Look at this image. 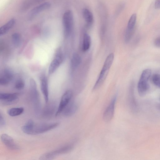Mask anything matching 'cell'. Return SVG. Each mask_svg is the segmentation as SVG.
Segmentation results:
<instances>
[{
    "instance_id": "obj_1",
    "label": "cell",
    "mask_w": 160,
    "mask_h": 160,
    "mask_svg": "<svg viewBox=\"0 0 160 160\" xmlns=\"http://www.w3.org/2000/svg\"><path fill=\"white\" fill-rule=\"evenodd\" d=\"M114 58V54L112 53H110L107 57L98 78L93 86V90L98 89L104 82L108 75Z\"/></svg>"
},
{
    "instance_id": "obj_2",
    "label": "cell",
    "mask_w": 160,
    "mask_h": 160,
    "mask_svg": "<svg viewBox=\"0 0 160 160\" xmlns=\"http://www.w3.org/2000/svg\"><path fill=\"white\" fill-rule=\"evenodd\" d=\"M58 125V122L36 124L34 122L28 127L27 134L37 135L42 133L55 128Z\"/></svg>"
},
{
    "instance_id": "obj_3",
    "label": "cell",
    "mask_w": 160,
    "mask_h": 160,
    "mask_svg": "<svg viewBox=\"0 0 160 160\" xmlns=\"http://www.w3.org/2000/svg\"><path fill=\"white\" fill-rule=\"evenodd\" d=\"M151 72L150 69H146L143 70L141 73L137 87L139 95L141 97L145 96L149 89L148 82Z\"/></svg>"
},
{
    "instance_id": "obj_4",
    "label": "cell",
    "mask_w": 160,
    "mask_h": 160,
    "mask_svg": "<svg viewBox=\"0 0 160 160\" xmlns=\"http://www.w3.org/2000/svg\"><path fill=\"white\" fill-rule=\"evenodd\" d=\"M30 84L31 97L34 112L37 115H39L42 112L40 100L36 83L33 78L30 80Z\"/></svg>"
},
{
    "instance_id": "obj_5",
    "label": "cell",
    "mask_w": 160,
    "mask_h": 160,
    "mask_svg": "<svg viewBox=\"0 0 160 160\" xmlns=\"http://www.w3.org/2000/svg\"><path fill=\"white\" fill-rule=\"evenodd\" d=\"M62 23L64 34L66 38L70 35L73 26V17L72 12L70 10L65 12L62 17Z\"/></svg>"
},
{
    "instance_id": "obj_6",
    "label": "cell",
    "mask_w": 160,
    "mask_h": 160,
    "mask_svg": "<svg viewBox=\"0 0 160 160\" xmlns=\"http://www.w3.org/2000/svg\"><path fill=\"white\" fill-rule=\"evenodd\" d=\"M73 148L72 145H67L55 150L44 153L40 157L39 159L45 160L52 159L59 155L69 152Z\"/></svg>"
},
{
    "instance_id": "obj_7",
    "label": "cell",
    "mask_w": 160,
    "mask_h": 160,
    "mask_svg": "<svg viewBox=\"0 0 160 160\" xmlns=\"http://www.w3.org/2000/svg\"><path fill=\"white\" fill-rule=\"evenodd\" d=\"M73 92L71 90L66 91L62 95L58 108L55 114L57 116L62 113V111L72 100Z\"/></svg>"
},
{
    "instance_id": "obj_8",
    "label": "cell",
    "mask_w": 160,
    "mask_h": 160,
    "mask_svg": "<svg viewBox=\"0 0 160 160\" xmlns=\"http://www.w3.org/2000/svg\"><path fill=\"white\" fill-rule=\"evenodd\" d=\"M19 95L17 93H0V102L1 104L8 105L13 104L18 101Z\"/></svg>"
},
{
    "instance_id": "obj_9",
    "label": "cell",
    "mask_w": 160,
    "mask_h": 160,
    "mask_svg": "<svg viewBox=\"0 0 160 160\" xmlns=\"http://www.w3.org/2000/svg\"><path fill=\"white\" fill-rule=\"evenodd\" d=\"M116 99L117 97L114 96L103 113V118L106 122H108L110 121L113 117Z\"/></svg>"
},
{
    "instance_id": "obj_10",
    "label": "cell",
    "mask_w": 160,
    "mask_h": 160,
    "mask_svg": "<svg viewBox=\"0 0 160 160\" xmlns=\"http://www.w3.org/2000/svg\"><path fill=\"white\" fill-rule=\"evenodd\" d=\"M51 6V3L48 2H44L37 6L29 12L28 19L29 21L32 20L40 12L49 8Z\"/></svg>"
},
{
    "instance_id": "obj_11",
    "label": "cell",
    "mask_w": 160,
    "mask_h": 160,
    "mask_svg": "<svg viewBox=\"0 0 160 160\" xmlns=\"http://www.w3.org/2000/svg\"><path fill=\"white\" fill-rule=\"evenodd\" d=\"M63 59V56L62 53L58 52L49 66L48 72L49 75L52 74L57 70L62 63Z\"/></svg>"
},
{
    "instance_id": "obj_12",
    "label": "cell",
    "mask_w": 160,
    "mask_h": 160,
    "mask_svg": "<svg viewBox=\"0 0 160 160\" xmlns=\"http://www.w3.org/2000/svg\"><path fill=\"white\" fill-rule=\"evenodd\" d=\"M1 139L3 144L8 149L12 150H16L19 149L18 146L15 142L13 139L6 133L1 136Z\"/></svg>"
},
{
    "instance_id": "obj_13",
    "label": "cell",
    "mask_w": 160,
    "mask_h": 160,
    "mask_svg": "<svg viewBox=\"0 0 160 160\" xmlns=\"http://www.w3.org/2000/svg\"><path fill=\"white\" fill-rule=\"evenodd\" d=\"M78 106L76 102L71 100L64 109L62 113L66 117L72 116L76 112Z\"/></svg>"
},
{
    "instance_id": "obj_14",
    "label": "cell",
    "mask_w": 160,
    "mask_h": 160,
    "mask_svg": "<svg viewBox=\"0 0 160 160\" xmlns=\"http://www.w3.org/2000/svg\"><path fill=\"white\" fill-rule=\"evenodd\" d=\"M13 75L10 70H5L1 74L0 77V84L2 85H5L8 84L13 79Z\"/></svg>"
},
{
    "instance_id": "obj_15",
    "label": "cell",
    "mask_w": 160,
    "mask_h": 160,
    "mask_svg": "<svg viewBox=\"0 0 160 160\" xmlns=\"http://www.w3.org/2000/svg\"><path fill=\"white\" fill-rule=\"evenodd\" d=\"M40 87L45 102L47 103L49 99L48 84L47 79L45 76L42 77L41 79Z\"/></svg>"
},
{
    "instance_id": "obj_16",
    "label": "cell",
    "mask_w": 160,
    "mask_h": 160,
    "mask_svg": "<svg viewBox=\"0 0 160 160\" xmlns=\"http://www.w3.org/2000/svg\"><path fill=\"white\" fill-rule=\"evenodd\" d=\"M44 0H24L19 8L21 12H24L33 6L43 1Z\"/></svg>"
},
{
    "instance_id": "obj_17",
    "label": "cell",
    "mask_w": 160,
    "mask_h": 160,
    "mask_svg": "<svg viewBox=\"0 0 160 160\" xmlns=\"http://www.w3.org/2000/svg\"><path fill=\"white\" fill-rule=\"evenodd\" d=\"M82 15L87 27H90L92 24L93 16L92 12L88 9L84 8L82 10Z\"/></svg>"
},
{
    "instance_id": "obj_18",
    "label": "cell",
    "mask_w": 160,
    "mask_h": 160,
    "mask_svg": "<svg viewBox=\"0 0 160 160\" xmlns=\"http://www.w3.org/2000/svg\"><path fill=\"white\" fill-rule=\"evenodd\" d=\"M15 22V19L12 18L2 26L0 28V35H3L8 32L14 26Z\"/></svg>"
},
{
    "instance_id": "obj_19",
    "label": "cell",
    "mask_w": 160,
    "mask_h": 160,
    "mask_svg": "<svg viewBox=\"0 0 160 160\" xmlns=\"http://www.w3.org/2000/svg\"><path fill=\"white\" fill-rule=\"evenodd\" d=\"M56 106L55 104L51 103L47 106L41 112L42 115L46 117H51L55 113Z\"/></svg>"
},
{
    "instance_id": "obj_20",
    "label": "cell",
    "mask_w": 160,
    "mask_h": 160,
    "mask_svg": "<svg viewBox=\"0 0 160 160\" xmlns=\"http://www.w3.org/2000/svg\"><path fill=\"white\" fill-rule=\"evenodd\" d=\"M81 59L79 55L76 53L73 54L71 61V67L74 70L77 68L80 64Z\"/></svg>"
},
{
    "instance_id": "obj_21",
    "label": "cell",
    "mask_w": 160,
    "mask_h": 160,
    "mask_svg": "<svg viewBox=\"0 0 160 160\" xmlns=\"http://www.w3.org/2000/svg\"><path fill=\"white\" fill-rule=\"evenodd\" d=\"M91 38L89 35L87 33L83 35L82 49L84 52L87 51L90 48L91 45Z\"/></svg>"
},
{
    "instance_id": "obj_22",
    "label": "cell",
    "mask_w": 160,
    "mask_h": 160,
    "mask_svg": "<svg viewBox=\"0 0 160 160\" xmlns=\"http://www.w3.org/2000/svg\"><path fill=\"white\" fill-rule=\"evenodd\" d=\"M24 111V109L22 107L13 108L9 109L7 113L10 116L15 117L21 114Z\"/></svg>"
},
{
    "instance_id": "obj_23",
    "label": "cell",
    "mask_w": 160,
    "mask_h": 160,
    "mask_svg": "<svg viewBox=\"0 0 160 160\" xmlns=\"http://www.w3.org/2000/svg\"><path fill=\"white\" fill-rule=\"evenodd\" d=\"M129 100L130 105L132 110L134 112L138 110L137 105L134 96L133 90L132 88L130 92Z\"/></svg>"
},
{
    "instance_id": "obj_24",
    "label": "cell",
    "mask_w": 160,
    "mask_h": 160,
    "mask_svg": "<svg viewBox=\"0 0 160 160\" xmlns=\"http://www.w3.org/2000/svg\"><path fill=\"white\" fill-rule=\"evenodd\" d=\"M137 20V15L136 13L132 14L130 17L128 22L127 28L132 29L135 28Z\"/></svg>"
},
{
    "instance_id": "obj_25",
    "label": "cell",
    "mask_w": 160,
    "mask_h": 160,
    "mask_svg": "<svg viewBox=\"0 0 160 160\" xmlns=\"http://www.w3.org/2000/svg\"><path fill=\"white\" fill-rule=\"evenodd\" d=\"M12 39L14 45L16 47L19 46L21 43L20 35L17 33H13L12 35Z\"/></svg>"
},
{
    "instance_id": "obj_26",
    "label": "cell",
    "mask_w": 160,
    "mask_h": 160,
    "mask_svg": "<svg viewBox=\"0 0 160 160\" xmlns=\"http://www.w3.org/2000/svg\"><path fill=\"white\" fill-rule=\"evenodd\" d=\"M134 29H129L127 28L125 35V42L128 43L132 38L134 33Z\"/></svg>"
},
{
    "instance_id": "obj_27",
    "label": "cell",
    "mask_w": 160,
    "mask_h": 160,
    "mask_svg": "<svg viewBox=\"0 0 160 160\" xmlns=\"http://www.w3.org/2000/svg\"><path fill=\"white\" fill-rule=\"evenodd\" d=\"M153 83L156 86L160 88V75L158 74H153L152 77Z\"/></svg>"
},
{
    "instance_id": "obj_28",
    "label": "cell",
    "mask_w": 160,
    "mask_h": 160,
    "mask_svg": "<svg viewBox=\"0 0 160 160\" xmlns=\"http://www.w3.org/2000/svg\"><path fill=\"white\" fill-rule=\"evenodd\" d=\"M25 86L24 81L21 79L17 80L15 83V88L17 90H20L23 89Z\"/></svg>"
},
{
    "instance_id": "obj_29",
    "label": "cell",
    "mask_w": 160,
    "mask_h": 160,
    "mask_svg": "<svg viewBox=\"0 0 160 160\" xmlns=\"http://www.w3.org/2000/svg\"><path fill=\"white\" fill-rule=\"evenodd\" d=\"M6 124L5 120L4 117L2 115L1 113L0 114V127H3Z\"/></svg>"
},
{
    "instance_id": "obj_30",
    "label": "cell",
    "mask_w": 160,
    "mask_h": 160,
    "mask_svg": "<svg viewBox=\"0 0 160 160\" xmlns=\"http://www.w3.org/2000/svg\"><path fill=\"white\" fill-rule=\"evenodd\" d=\"M155 46L158 48H160V37L156 38L154 40Z\"/></svg>"
},
{
    "instance_id": "obj_31",
    "label": "cell",
    "mask_w": 160,
    "mask_h": 160,
    "mask_svg": "<svg viewBox=\"0 0 160 160\" xmlns=\"http://www.w3.org/2000/svg\"><path fill=\"white\" fill-rule=\"evenodd\" d=\"M154 6L156 9H160V0H156L154 4Z\"/></svg>"
},
{
    "instance_id": "obj_32",
    "label": "cell",
    "mask_w": 160,
    "mask_h": 160,
    "mask_svg": "<svg viewBox=\"0 0 160 160\" xmlns=\"http://www.w3.org/2000/svg\"><path fill=\"white\" fill-rule=\"evenodd\" d=\"M157 108L158 109L160 110V103L157 106Z\"/></svg>"
}]
</instances>
